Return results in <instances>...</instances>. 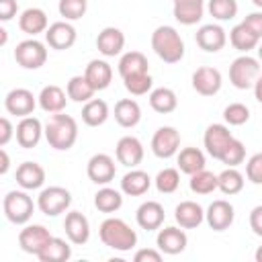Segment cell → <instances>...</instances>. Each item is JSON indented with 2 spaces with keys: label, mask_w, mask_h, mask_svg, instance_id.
Segmentation results:
<instances>
[{
  "label": "cell",
  "mask_w": 262,
  "mask_h": 262,
  "mask_svg": "<svg viewBox=\"0 0 262 262\" xmlns=\"http://www.w3.org/2000/svg\"><path fill=\"white\" fill-rule=\"evenodd\" d=\"M45 139L49 143V147L57 149V151H68L74 147L76 139H78V123L72 115L66 113H55L49 117V121L45 123Z\"/></svg>",
  "instance_id": "6da1fadb"
},
{
  "label": "cell",
  "mask_w": 262,
  "mask_h": 262,
  "mask_svg": "<svg viewBox=\"0 0 262 262\" xmlns=\"http://www.w3.org/2000/svg\"><path fill=\"white\" fill-rule=\"evenodd\" d=\"M100 242L117 252H129L137 246V233L131 225L119 217H106L98 227Z\"/></svg>",
  "instance_id": "7a4b0ae2"
},
{
  "label": "cell",
  "mask_w": 262,
  "mask_h": 262,
  "mask_svg": "<svg viewBox=\"0 0 262 262\" xmlns=\"http://www.w3.org/2000/svg\"><path fill=\"white\" fill-rule=\"evenodd\" d=\"M151 49L164 63H178L184 57V41L170 25H160L151 33Z\"/></svg>",
  "instance_id": "3957f363"
},
{
  "label": "cell",
  "mask_w": 262,
  "mask_h": 262,
  "mask_svg": "<svg viewBox=\"0 0 262 262\" xmlns=\"http://www.w3.org/2000/svg\"><path fill=\"white\" fill-rule=\"evenodd\" d=\"M37 203H33V199L29 196V190H8L6 196L2 199V211L4 217L14 223V225H27L33 217Z\"/></svg>",
  "instance_id": "277c9868"
},
{
  "label": "cell",
  "mask_w": 262,
  "mask_h": 262,
  "mask_svg": "<svg viewBox=\"0 0 262 262\" xmlns=\"http://www.w3.org/2000/svg\"><path fill=\"white\" fill-rule=\"evenodd\" d=\"M260 72H262L260 59L244 53V55H239V57H235L231 61V66H229V82L237 90H248V88H254Z\"/></svg>",
  "instance_id": "5b68a950"
},
{
  "label": "cell",
  "mask_w": 262,
  "mask_h": 262,
  "mask_svg": "<svg viewBox=\"0 0 262 262\" xmlns=\"http://www.w3.org/2000/svg\"><path fill=\"white\" fill-rule=\"evenodd\" d=\"M14 61L23 70H39L47 61V43H41L35 37H29L14 47Z\"/></svg>",
  "instance_id": "8992f818"
},
{
  "label": "cell",
  "mask_w": 262,
  "mask_h": 262,
  "mask_svg": "<svg viewBox=\"0 0 262 262\" xmlns=\"http://www.w3.org/2000/svg\"><path fill=\"white\" fill-rule=\"evenodd\" d=\"M72 205V192L63 186H47L37 196V209L47 217H57L66 213Z\"/></svg>",
  "instance_id": "52a82bcc"
},
{
  "label": "cell",
  "mask_w": 262,
  "mask_h": 262,
  "mask_svg": "<svg viewBox=\"0 0 262 262\" xmlns=\"http://www.w3.org/2000/svg\"><path fill=\"white\" fill-rule=\"evenodd\" d=\"M151 151L160 160H168L180 151V133L176 127L164 125L151 135Z\"/></svg>",
  "instance_id": "ba28073f"
},
{
  "label": "cell",
  "mask_w": 262,
  "mask_h": 262,
  "mask_svg": "<svg viewBox=\"0 0 262 262\" xmlns=\"http://www.w3.org/2000/svg\"><path fill=\"white\" fill-rule=\"evenodd\" d=\"M156 246L162 254L176 256L186 250L188 237L180 225H168V227H160V231L156 235Z\"/></svg>",
  "instance_id": "9c48e42d"
},
{
  "label": "cell",
  "mask_w": 262,
  "mask_h": 262,
  "mask_svg": "<svg viewBox=\"0 0 262 262\" xmlns=\"http://www.w3.org/2000/svg\"><path fill=\"white\" fill-rule=\"evenodd\" d=\"M39 104L37 96L29 90V88H12L6 96H4V108L8 115H14V117H29L33 115L35 106Z\"/></svg>",
  "instance_id": "30bf717a"
},
{
  "label": "cell",
  "mask_w": 262,
  "mask_h": 262,
  "mask_svg": "<svg viewBox=\"0 0 262 262\" xmlns=\"http://www.w3.org/2000/svg\"><path fill=\"white\" fill-rule=\"evenodd\" d=\"M49 239H51V233L41 223H27L18 231V246H20V250L27 252V254H33V256H37L45 248V244Z\"/></svg>",
  "instance_id": "8fae6325"
},
{
  "label": "cell",
  "mask_w": 262,
  "mask_h": 262,
  "mask_svg": "<svg viewBox=\"0 0 262 262\" xmlns=\"http://www.w3.org/2000/svg\"><path fill=\"white\" fill-rule=\"evenodd\" d=\"M192 88L196 94L201 96H215L219 90H221V84H223V78H221V72L213 66H201L192 72Z\"/></svg>",
  "instance_id": "7c38bea8"
},
{
  "label": "cell",
  "mask_w": 262,
  "mask_h": 262,
  "mask_svg": "<svg viewBox=\"0 0 262 262\" xmlns=\"http://www.w3.org/2000/svg\"><path fill=\"white\" fill-rule=\"evenodd\" d=\"M235 219V209L229 201L225 199H217L213 201L207 209H205V221L213 231H225L231 227Z\"/></svg>",
  "instance_id": "4fadbf2b"
},
{
  "label": "cell",
  "mask_w": 262,
  "mask_h": 262,
  "mask_svg": "<svg viewBox=\"0 0 262 262\" xmlns=\"http://www.w3.org/2000/svg\"><path fill=\"white\" fill-rule=\"evenodd\" d=\"M78 39V33H76V27L70 23V20H57V23H51L49 29L45 31V43L55 49V51H66L70 49Z\"/></svg>",
  "instance_id": "5bb4252c"
},
{
  "label": "cell",
  "mask_w": 262,
  "mask_h": 262,
  "mask_svg": "<svg viewBox=\"0 0 262 262\" xmlns=\"http://www.w3.org/2000/svg\"><path fill=\"white\" fill-rule=\"evenodd\" d=\"M194 41L196 45L207 51V53H217L225 47L227 43V33L221 25L217 23H207V25H201L194 33Z\"/></svg>",
  "instance_id": "9a60e30c"
},
{
  "label": "cell",
  "mask_w": 262,
  "mask_h": 262,
  "mask_svg": "<svg viewBox=\"0 0 262 262\" xmlns=\"http://www.w3.org/2000/svg\"><path fill=\"white\" fill-rule=\"evenodd\" d=\"M45 135V125L29 115V117H23L18 123H16V131H14V137H16V143L23 147V149H33L39 145L41 137Z\"/></svg>",
  "instance_id": "2e32d148"
},
{
  "label": "cell",
  "mask_w": 262,
  "mask_h": 262,
  "mask_svg": "<svg viewBox=\"0 0 262 262\" xmlns=\"http://www.w3.org/2000/svg\"><path fill=\"white\" fill-rule=\"evenodd\" d=\"M231 139H233V135H231V131H229L227 125H223V123H213V125H209V127L205 129L203 145H205L207 154H209L213 160H219Z\"/></svg>",
  "instance_id": "e0dca14e"
},
{
  "label": "cell",
  "mask_w": 262,
  "mask_h": 262,
  "mask_svg": "<svg viewBox=\"0 0 262 262\" xmlns=\"http://www.w3.org/2000/svg\"><path fill=\"white\" fill-rule=\"evenodd\" d=\"M86 174L94 184L104 186L115 180L117 164L108 154H94L86 164Z\"/></svg>",
  "instance_id": "ac0fdd59"
},
{
  "label": "cell",
  "mask_w": 262,
  "mask_h": 262,
  "mask_svg": "<svg viewBox=\"0 0 262 262\" xmlns=\"http://www.w3.org/2000/svg\"><path fill=\"white\" fill-rule=\"evenodd\" d=\"M143 143L135 135H123L115 145L117 162L125 168H137L143 162Z\"/></svg>",
  "instance_id": "d6986e66"
},
{
  "label": "cell",
  "mask_w": 262,
  "mask_h": 262,
  "mask_svg": "<svg viewBox=\"0 0 262 262\" xmlns=\"http://www.w3.org/2000/svg\"><path fill=\"white\" fill-rule=\"evenodd\" d=\"M63 229H66V237L74 246H84L90 239V223H88V217L84 213H80V211H68L66 213Z\"/></svg>",
  "instance_id": "ffe728a7"
},
{
  "label": "cell",
  "mask_w": 262,
  "mask_h": 262,
  "mask_svg": "<svg viewBox=\"0 0 262 262\" xmlns=\"http://www.w3.org/2000/svg\"><path fill=\"white\" fill-rule=\"evenodd\" d=\"M166 213L158 201H143L135 211V221L145 231H156L164 225Z\"/></svg>",
  "instance_id": "44dd1931"
},
{
  "label": "cell",
  "mask_w": 262,
  "mask_h": 262,
  "mask_svg": "<svg viewBox=\"0 0 262 262\" xmlns=\"http://www.w3.org/2000/svg\"><path fill=\"white\" fill-rule=\"evenodd\" d=\"M96 49L104 57L121 55L125 49V33L117 27H104L96 37Z\"/></svg>",
  "instance_id": "7402d4cb"
},
{
  "label": "cell",
  "mask_w": 262,
  "mask_h": 262,
  "mask_svg": "<svg viewBox=\"0 0 262 262\" xmlns=\"http://www.w3.org/2000/svg\"><path fill=\"white\" fill-rule=\"evenodd\" d=\"M18 29L29 35V37H37L41 33H45L49 29V18H47V12L43 8H37V6H31V8H25L18 16Z\"/></svg>",
  "instance_id": "603a6c76"
},
{
  "label": "cell",
  "mask_w": 262,
  "mask_h": 262,
  "mask_svg": "<svg viewBox=\"0 0 262 262\" xmlns=\"http://www.w3.org/2000/svg\"><path fill=\"white\" fill-rule=\"evenodd\" d=\"M174 219L182 229H196L205 221V209L196 201H180L174 209Z\"/></svg>",
  "instance_id": "cb8c5ba5"
},
{
  "label": "cell",
  "mask_w": 262,
  "mask_h": 262,
  "mask_svg": "<svg viewBox=\"0 0 262 262\" xmlns=\"http://www.w3.org/2000/svg\"><path fill=\"white\" fill-rule=\"evenodd\" d=\"M68 92L63 88H59L57 84H49V86H43L37 100H39V106L41 111L49 113V115H55V113H63L66 111V104H68Z\"/></svg>",
  "instance_id": "d4e9b609"
},
{
  "label": "cell",
  "mask_w": 262,
  "mask_h": 262,
  "mask_svg": "<svg viewBox=\"0 0 262 262\" xmlns=\"http://www.w3.org/2000/svg\"><path fill=\"white\" fill-rule=\"evenodd\" d=\"M16 184L25 190H37L45 184V168L37 162H23L16 168Z\"/></svg>",
  "instance_id": "484cf974"
},
{
  "label": "cell",
  "mask_w": 262,
  "mask_h": 262,
  "mask_svg": "<svg viewBox=\"0 0 262 262\" xmlns=\"http://www.w3.org/2000/svg\"><path fill=\"white\" fill-rule=\"evenodd\" d=\"M149 186H151L149 174L139 168H129V172H125L121 178V192L127 196H141L149 190Z\"/></svg>",
  "instance_id": "4316f807"
},
{
  "label": "cell",
  "mask_w": 262,
  "mask_h": 262,
  "mask_svg": "<svg viewBox=\"0 0 262 262\" xmlns=\"http://www.w3.org/2000/svg\"><path fill=\"white\" fill-rule=\"evenodd\" d=\"M84 76L92 84V88L98 92V90H104V88L111 86L113 68H111V63L106 59H92V61H88V66L84 70Z\"/></svg>",
  "instance_id": "83f0119b"
},
{
  "label": "cell",
  "mask_w": 262,
  "mask_h": 262,
  "mask_svg": "<svg viewBox=\"0 0 262 262\" xmlns=\"http://www.w3.org/2000/svg\"><path fill=\"white\" fill-rule=\"evenodd\" d=\"M115 121L121 127H125V129L135 127L141 121V106H139V102L133 100V98L117 100V104H115Z\"/></svg>",
  "instance_id": "f1b7e54d"
},
{
  "label": "cell",
  "mask_w": 262,
  "mask_h": 262,
  "mask_svg": "<svg viewBox=\"0 0 262 262\" xmlns=\"http://www.w3.org/2000/svg\"><path fill=\"white\" fill-rule=\"evenodd\" d=\"M176 164H178V170L182 174L192 176L194 172H199V170L205 168L207 160H205L203 149H199V147H182L176 154Z\"/></svg>",
  "instance_id": "f546056e"
},
{
  "label": "cell",
  "mask_w": 262,
  "mask_h": 262,
  "mask_svg": "<svg viewBox=\"0 0 262 262\" xmlns=\"http://www.w3.org/2000/svg\"><path fill=\"white\" fill-rule=\"evenodd\" d=\"M149 106L151 111L160 113V115H168V113H174L176 106H178V96L172 88L168 86H160V88H154L149 92Z\"/></svg>",
  "instance_id": "4dcf8cb0"
},
{
  "label": "cell",
  "mask_w": 262,
  "mask_h": 262,
  "mask_svg": "<svg viewBox=\"0 0 262 262\" xmlns=\"http://www.w3.org/2000/svg\"><path fill=\"white\" fill-rule=\"evenodd\" d=\"M72 244V242H70ZM66 239L51 235V239L45 244V248L37 254L41 262H66L72 258V246Z\"/></svg>",
  "instance_id": "1f68e13d"
},
{
  "label": "cell",
  "mask_w": 262,
  "mask_h": 262,
  "mask_svg": "<svg viewBox=\"0 0 262 262\" xmlns=\"http://www.w3.org/2000/svg\"><path fill=\"white\" fill-rule=\"evenodd\" d=\"M119 76L127 78L131 74H141V72H149V61L145 57V53L141 51H127L121 55L119 63H117Z\"/></svg>",
  "instance_id": "d6a6232c"
},
{
  "label": "cell",
  "mask_w": 262,
  "mask_h": 262,
  "mask_svg": "<svg viewBox=\"0 0 262 262\" xmlns=\"http://www.w3.org/2000/svg\"><path fill=\"white\" fill-rule=\"evenodd\" d=\"M108 115H111L108 104L102 98H90L82 106V121L88 127H100V125H104L106 119H108Z\"/></svg>",
  "instance_id": "836d02e7"
},
{
  "label": "cell",
  "mask_w": 262,
  "mask_h": 262,
  "mask_svg": "<svg viewBox=\"0 0 262 262\" xmlns=\"http://www.w3.org/2000/svg\"><path fill=\"white\" fill-rule=\"evenodd\" d=\"M94 207L100 213H117L123 207V192L117 190V188H111L108 184H104L94 194Z\"/></svg>",
  "instance_id": "e575fe53"
},
{
  "label": "cell",
  "mask_w": 262,
  "mask_h": 262,
  "mask_svg": "<svg viewBox=\"0 0 262 262\" xmlns=\"http://www.w3.org/2000/svg\"><path fill=\"white\" fill-rule=\"evenodd\" d=\"M172 14L180 25L192 27L201 23L205 14V2H182V4H172Z\"/></svg>",
  "instance_id": "d590c367"
},
{
  "label": "cell",
  "mask_w": 262,
  "mask_h": 262,
  "mask_svg": "<svg viewBox=\"0 0 262 262\" xmlns=\"http://www.w3.org/2000/svg\"><path fill=\"white\" fill-rule=\"evenodd\" d=\"M229 43H231V47L237 49L239 53H250L252 49L258 47L260 39H258L244 23H239V25H235V27L229 31Z\"/></svg>",
  "instance_id": "8d00e7d4"
},
{
  "label": "cell",
  "mask_w": 262,
  "mask_h": 262,
  "mask_svg": "<svg viewBox=\"0 0 262 262\" xmlns=\"http://www.w3.org/2000/svg\"><path fill=\"white\" fill-rule=\"evenodd\" d=\"M244 174L237 170V168H225L223 172L217 174V188L227 194V196H233L237 192H242L244 188Z\"/></svg>",
  "instance_id": "74e56055"
},
{
  "label": "cell",
  "mask_w": 262,
  "mask_h": 262,
  "mask_svg": "<svg viewBox=\"0 0 262 262\" xmlns=\"http://www.w3.org/2000/svg\"><path fill=\"white\" fill-rule=\"evenodd\" d=\"M66 92H68V96H70V100H74V102H88L92 96H94V88H92V84L86 80V76L82 74V76H72L70 80H68V84H66Z\"/></svg>",
  "instance_id": "f35d334b"
},
{
  "label": "cell",
  "mask_w": 262,
  "mask_h": 262,
  "mask_svg": "<svg viewBox=\"0 0 262 262\" xmlns=\"http://www.w3.org/2000/svg\"><path fill=\"white\" fill-rule=\"evenodd\" d=\"M188 186L194 194H211L213 190H217V174L203 168V170H199L190 176Z\"/></svg>",
  "instance_id": "ab89813d"
},
{
  "label": "cell",
  "mask_w": 262,
  "mask_h": 262,
  "mask_svg": "<svg viewBox=\"0 0 262 262\" xmlns=\"http://www.w3.org/2000/svg\"><path fill=\"white\" fill-rule=\"evenodd\" d=\"M123 86L129 94L143 96V94L154 90V80H151L149 72H141V74H131V76L123 78Z\"/></svg>",
  "instance_id": "60d3db41"
},
{
  "label": "cell",
  "mask_w": 262,
  "mask_h": 262,
  "mask_svg": "<svg viewBox=\"0 0 262 262\" xmlns=\"http://www.w3.org/2000/svg\"><path fill=\"white\" fill-rule=\"evenodd\" d=\"M154 184L158 188V192L162 194H172L178 190L180 186V170L178 168H164L158 172V176L154 178Z\"/></svg>",
  "instance_id": "b9f144b4"
},
{
  "label": "cell",
  "mask_w": 262,
  "mask_h": 262,
  "mask_svg": "<svg viewBox=\"0 0 262 262\" xmlns=\"http://www.w3.org/2000/svg\"><path fill=\"white\" fill-rule=\"evenodd\" d=\"M237 0H209L207 2V10L209 14L219 20V23H225V20H231L235 18L237 14Z\"/></svg>",
  "instance_id": "7bdbcfd3"
},
{
  "label": "cell",
  "mask_w": 262,
  "mask_h": 262,
  "mask_svg": "<svg viewBox=\"0 0 262 262\" xmlns=\"http://www.w3.org/2000/svg\"><path fill=\"white\" fill-rule=\"evenodd\" d=\"M57 10L59 16H63V20H80L88 10V0H59Z\"/></svg>",
  "instance_id": "ee69618b"
},
{
  "label": "cell",
  "mask_w": 262,
  "mask_h": 262,
  "mask_svg": "<svg viewBox=\"0 0 262 262\" xmlns=\"http://www.w3.org/2000/svg\"><path fill=\"white\" fill-rule=\"evenodd\" d=\"M223 119H225L227 125L239 127V125H244V123L250 121V108L244 102H229L223 108Z\"/></svg>",
  "instance_id": "f6af8a7d"
},
{
  "label": "cell",
  "mask_w": 262,
  "mask_h": 262,
  "mask_svg": "<svg viewBox=\"0 0 262 262\" xmlns=\"http://www.w3.org/2000/svg\"><path fill=\"white\" fill-rule=\"evenodd\" d=\"M244 160H246V145H244L239 139L233 137V139L229 141V145L225 147L223 156L219 158V162H223L227 168H237Z\"/></svg>",
  "instance_id": "bcb514c9"
},
{
  "label": "cell",
  "mask_w": 262,
  "mask_h": 262,
  "mask_svg": "<svg viewBox=\"0 0 262 262\" xmlns=\"http://www.w3.org/2000/svg\"><path fill=\"white\" fill-rule=\"evenodd\" d=\"M246 178L252 184H262V151L260 154H254L246 162Z\"/></svg>",
  "instance_id": "7dc6e473"
},
{
  "label": "cell",
  "mask_w": 262,
  "mask_h": 262,
  "mask_svg": "<svg viewBox=\"0 0 262 262\" xmlns=\"http://www.w3.org/2000/svg\"><path fill=\"white\" fill-rule=\"evenodd\" d=\"M258 39H262V10H256V12H250L244 20H242Z\"/></svg>",
  "instance_id": "c3c4849f"
},
{
  "label": "cell",
  "mask_w": 262,
  "mask_h": 262,
  "mask_svg": "<svg viewBox=\"0 0 262 262\" xmlns=\"http://www.w3.org/2000/svg\"><path fill=\"white\" fill-rule=\"evenodd\" d=\"M162 252L160 250H154V248H141L133 254V260L135 262H162Z\"/></svg>",
  "instance_id": "681fc988"
},
{
  "label": "cell",
  "mask_w": 262,
  "mask_h": 262,
  "mask_svg": "<svg viewBox=\"0 0 262 262\" xmlns=\"http://www.w3.org/2000/svg\"><path fill=\"white\" fill-rule=\"evenodd\" d=\"M14 131H16V127H12L10 119L8 117H2L0 119V147H6L8 145V141L14 137Z\"/></svg>",
  "instance_id": "f907efd6"
},
{
  "label": "cell",
  "mask_w": 262,
  "mask_h": 262,
  "mask_svg": "<svg viewBox=\"0 0 262 262\" xmlns=\"http://www.w3.org/2000/svg\"><path fill=\"white\" fill-rule=\"evenodd\" d=\"M18 12V4L16 0H0V20L8 23L12 16H16Z\"/></svg>",
  "instance_id": "816d5d0a"
},
{
  "label": "cell",
  "mask_w": 262,
  "mask_h": 262,
  "mask_svg": "<svg viewBox=\"0 0 262 262\" xmlns=\"http://www.w3.org/2000/svg\"><path fill=\"white\" fill-rule=\"evenodd\" d=\"M250 229L262 237V205H256L252 211H250Z\"/></svg>",
  "instance_id": "f5cc1de1"
},
{
  "label": "cell",
  "mask_w": 262,
  "mask_h": 262,
  "mask_svg": "<svg viewBox=\"0 0 262 262\" xmlns=\"http://www.w3.org/2000/svg\"><path fill=\"white\" fill-rule=\"evenodd\" d=\"M0 158H2V164H0V174L4 176V174L8 172V168H10V160H8V154H6V149H4V147L0 149Z\"/></svg>",
  "instance_id": "db71d44e"
},
{
  "label": "cell",
  "mask_w": 262,
  "mask_h": 262,
  "mask_svg": "<svg viewBox=\"0 0 262 262\" xmlns=\"http://www.w3.org/2000/svg\"><path fill=\"white\" fill-rule=\"evenodd\" d=\"M254 98L262 104V72H260V76H258V80L254 84Z\"/></svg>",
  "instance_id": "11a10c76"
},
{
  "label": "cell",
  "mask_w": 262,
  "mask_h": 262,
  "mask_svg": "<svg viewBox=\"0 0 262 262\" xmlns=\"http://www.w3.org/2000/svg\"><path fill=\"white\" fill-rule=\"evenodd\" d=\"M6 41H8V33H6V29H0V45H6Z\"/></svg>",
  "instance_id": "9f6ffc18"
},
{
  "label": "cell",
  "mask_w": 262,
  "mask_h": 262,
  "mask_svg": "<svg viewBox=\"0 0 262 262\" xmlns=\"http://www.w3.org/2000/svg\"><path fill=\"white\" fill-rule=\"evenodd\" d=\"M254 258H256V262H262V246H258V248H256Z\"/></svg>",
  "instance_id": "6f0895ef"
},
{
  "label": "cell",
  "mask_w": 262,
  "mask_h": 262,
  "mask_svg": "<svg viewBox=\"0 0 262 262\" xmlns=\"http://www.w3.org/2000/svg\"><path fill=\"white\" fill-rule=\"evenodd\" d=\"M182 2H205V0H172V4H182Z\"/></svg>",
  "instance_id": "680465c9"
},
{
  "label": "cell",
  "mask_w": 262,
  "mask_h": 262,
  "mask_svg": "<svg viewBox=\"0 0 262 262\" xmlns=\"http://www.w3.org/2000/svg\"><path fill=\"white\" fill-rule=\"evenodd\" d=\"M256 49H258V59L262 61V43H258V47H256Z\"/></svg>",
  "instance_id": "91938a15"
},
{
  "label": "cell",
  "mask_w": 262,
  "mask_h": 262,
  "mask_svg": "<svg viewBox=\"0 0 262 262\" xmlns=\"http://www.w3.org/2000/svg\"><path fill=\"white\" fill-rule=\"evenodd\" d=\"M252 4H254L256 8H260V10H262V0H252Z\"/></svg>",
  "instance_id": "94428289"
}]
</instances>
